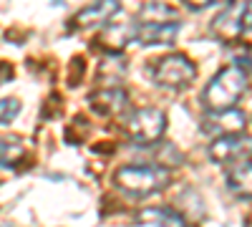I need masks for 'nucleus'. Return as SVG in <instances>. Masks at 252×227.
Wrapping results in <instances>:
<instances>
[{
    "label": "nucleus",
    "instance_id": "obj_12",
    "mask_svg": "<svg viewBox=\"0 0 252 227\" xmlns=\"http://www.w3.org/2000/svg\"><path fill=\"white\" fill-rule=\"evenodd\" d=\"M89 101H91V106H94L98 114L111 116V114L124 111V106H126V94H124L121 89H101V91H96Z\"/></svg>",
    "mask_w": 252,
    "mask_h": 227
},
{
    "label": "nucleus",
    "instance_id": "obj_11",
    "mask_svg": "<svg viewBox=\"0 0 252 227\" xmlns=\"http://www.w3.org/2000/svg\"><path fill=\"white\" fill-rule=\"evenodd\" d=\"M227 187L242 199H252V162H240L227 172Z\"/></svg>",
    "mask_w": 252,
    "mask_h": 227
},
{
    "label": "nucleus",
    "instance_id": "obj_2",
    "mask_svg": "<svg viewBox=\"0 0 252 227\" xmlns=\"http://www.w3.org/2000/svg\"><path fill=\"white\" fill-rule=\"evenodd\" d=\"M116 184L136 197H149L172 182V172L161 164H129L116 172Z\"/></svg>",
    "mask_w": 252,
    "mask_h": 227
},
{
    "label": "nucleus",
    "instance_id": "obj_1",
    "mask_svg": "<svg viewBox=\"0 0 252 227\" xmlns=\"http://www.w3.org/2000/svg\"><path fill=\"white\" fill-rule=\"evenodd\" d=\"M245 91H247V73L237 66H227L220 73H215V78L202 91V104L209 114L229 111L235 109Z\"/></svg>",
    "mask_w": 252,
    "mask_h": 227
},
{
    "label": "nucleus",
    "instance_id": "obj_9",
    "mask_svg": "<svg viewBox=\"0 0 252 227\" xmlns=\"http://www.w3.org/2000/svg\"><path fill=\"white\" fill-rule=\"evenodd\" d=\"M134 227H187V222L169 207H144L136 215Z\"/></svg>",
    "mask_w": 252,
    "mask_h": 227
},
{
    "label": "nucleus",
    "instance_id": "obj_10",
    "mask_svg": "<svg viewBox=\"0 0 252 227\" xmlns=\"http://www.w3.org/2000/svg\"><path fill=\"white\" fill-rule=\"evenodd\" d=\"M121 10L119 3H114V0H106V3H94L89 8H83L71 23L73 28H91V26H103V23H109L111 15H116Z\"/></svg>",
    "mask_w": 252,
    "mask_h": 227
},
{
    "label": "nucleus",
    "instance_id": "obj_15",
    "mask_svg": "<svg viewBox=\"0 0 252 227\" xmlns=\"http://www.w3.org/2000/svg\"><path fill=\"white\" fill-rule=\"evenodd\" d=\"M20 114V101L18 98H0V121L8 124Z\"/></svg>",
    "mask_w": 252,
    "mask_h": 227
},
{
    "label": "nucleus",
    "instance_id": "obj_3",
    "mask_svg": "<svg viewBox=\"0 0 252 227\" xmlns=\"http://www.w3.org/2000/svg\"><path fill=\"white\" fill-rule=\"evenodd\" d=\"M166 131V114L161 109H136L129 119H126V136L131 141L141 144V147H152L157 144Z\"/></svg>",
    "mask_w": 252,
    "mask_h": 227
},
{
    "label": "nucleus",
    "instance_id": "obj_14",
    "mask_svg": "<svg viewBox=\"0 0 252 227\" xmlns=\"http://www.w3.org/2000/svg\"><path fill=\"white\" fill-rule=\"evenodd\" d=\"M172 15H174L172 8L159 5V3H149V5L141 8L139 20H141V23H166V20H172Z\"/></svg>",
    "mask_w": 252,
    "mask_h": 227
},
{
    "label": "nucleus",
    "instance_id": "obj_6",
    "mask_svg": "<svg viewBox=\"0 0 252 227\" xmlns=\"http://www.w3.org/2000/svg\"><path fill=\"white\" fill-rule=\"evenodd\" d=\"M179 35V23L166 20V23H139L131 31V38L139 46H169Z\"/></svg>",
    "mask_w": 252,
    "mask_h": 227
},
{
    "label": "nucleus",
    "instance_id": "obj_8",
    "mask_svg": "<svg viewBox=\"0 0 252 227\" xmlns=\"http://www.w3.org/2000/svg\"><path fill=\"white\" fill-rule=\"evenodd\" d=\"M242 129H245V114L237 111V109L209 114L207 121H204V131L217 134V139L220 136H229V134H242Z\"/></svg>",
    "mask_w": 252,
    "mask_h": 227
},
{
    "label": "nucleus",
    "instance_id": "obj_4",
    "mask_svg": "<svg viewBox=\"0 0 252 227\" xmlns=\"http://www.w3.org/2000/svg\"><path fill=\"white\" fill-rule=\"evenodd\" d=\"M194 76H197L194 64L182 53L164 56L154 66V81L159 86H166V89H184L194 81Z\"/></svg>",
    "mask_w": 252,
    "mask_h": 227
},
{
    "label": "nucleus",
    "instance_id": "obj_13",
    "mask_svg": "<svg viewBox=\"0 0 252 227\" xmlns=\"http://www.w3.org/2000/svg\"><path fill=\"white\" fill-rule=\"evenodd\" d=\"M26 157V147L23 141L15 139V136H8V139H0V167H18Z\"/></svg>",
    "mask_w": 252,
    "mask_h": 227
},
{
    "label": "nucleus",
    "instance_id": "obj_5",
    "mask_svg": "<svg viewBox=\"0 0 252 227\" xmlns=\"http://www.w3.org/2000/svg\"><path fill=\"white\" fill-rule=\"evenodd\" d=\"M209 157L215 164H240V162H250L252 157V136L247 134H229V136H220L209 144Z\"/></svg>",
    "mask_w": 252,
    "mask_h": 227
},
{
    "label": "nucleus",
    "instance_id": "obj_16",
    "mask_svg": "<svg viewBox=\"0 0 252 227\" xmlns=\"http://www.w3.org/2000/svg\"><path fill=\"white\" fill-rule=\"evenodd\" d=\"M242 40L252 43V3H245V15H242Z\"/></svg>",
    "mask_w": 252,
    "mask_h": 227
},
{
    "label": "nucleus",
    "instance_id": "obj_7",
    "mask_svg": "<svg viewBox=\"0 0 252 227\" xmlns=\"http://www.w3.org/2000/svg\"><path fill=\"white\" fill-rule=\"evenodd\" d=\"M242 15H245V3H229L222 8V13L215 18V35L222 38L224 43H240L242 40Z\"/></svg>",
    "mask_w": 252,
    "mask_h": 227
}]
</instances>
